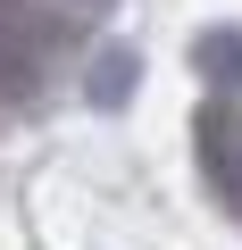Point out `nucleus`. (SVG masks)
<instances>
[{
  "mask_svg": "<svg viewBox=\"0 0 242 250\" xmlns=\"http://www.w3.org/2000/svg\"><path fill=\"white\" fill-rule=\"evenodd\" d=\"M192 67L217 83V92H242V25H209L192 42Z\"/></svg>",
  "mask_w": 242,
  "mask_h": 250,
  "instance_id": "nucleus-4",
  "label": "nucleus"
},
{
  "mask_svg": "<svg viewBox=\"0 0 242 250\" xmlns=\"http://www.w3.org/2000/svg\"><path fill=\"white\" fill-rule=\"evenodd\" d=\"M134 75H142V59H134L126 42H109V50H92V67H84V100H92V108H126V100H134Z\"/></svg>",
  "mask_w": 242,
  "mask_h": 250,
  "instance_id": "nucleus-3",
  "label": "nucleus"
},
{
  "mask_svg": "<svg viewBox=\"0 0 242 250\" xmlns=\"http://www.w3.org/2000/svg\"><path fill=\"white\" fill-rule=\"evenodd\" d=\"M192 142H200V175H209V192H217V200L242 217V108H234V92L200 108Z\"/></svg>",
  "mask_w": 242,
  "mask_h": 250,
  "instance_id": "nucleus-2",
  "label": "nucleus"
},
{
  "mask_svg": "<svg viewBox=\"0 0 242 250\" xmlns=\"http://www.w3.org/2000/svg\"><path fill=\"white\" fill-rule=\"evenodd\" d=\"M50 59H59V25L42 9H25V0H0V92L9 100H42Z\"/></svg>",
  "mask_w": 242,
  "mask_h": 250,
  "instance_id": "nucleus-1",
  "label": "nucleus"
}]
</instances>
